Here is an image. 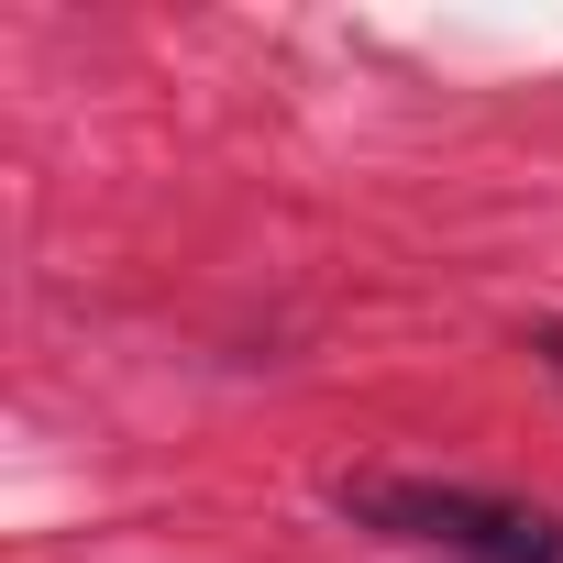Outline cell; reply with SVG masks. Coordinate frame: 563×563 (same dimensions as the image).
<instances>
[{"mask_svg":"<svg viewBox=\"0 0 563 563\" xmlns=\"http://www.w3.org/2000/svg\"><path fill=\"white\" fill-rule=\"evenodd\" d=\"M343 508H354L365 530L442 541V552H464V563H563L552 508L497 497V486H420V475H398V486H343Z\"/></svg>","mask_w":563,"mask_h":563,"instance_id":"cell-1","label":"cell"},{"mask_svg":"<svg viewBox=\"0 0 563 563\" xmlns=\"http://www.w3.org/2000/svg\"><path fill=\"white\" fill-rule=\"evenodd\" d=\"M541 365H552V376H563V332H541Z\"/></svg>","mask_w":563,"mask_h":563,"instance_id":"cell-2","label":"cell"}]
</instances>
